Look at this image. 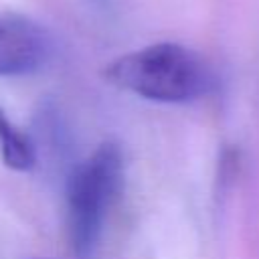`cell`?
Wrapping results in <instances>:
<instances>
[{"label": "cell", "instance_id": "6da1fadb", "mask_svg": "<svg viewBox=\"0 0 259 259\" xmlns=\"http://www.w3.org/2000/svg\"><path fill=\"white\" fill-rule=\"evenodd\" d=\"M109 85L158 103H188L204 97L214 75L210 65L180 42H154L119 55L103 69Z\"/></svg>", "mask_w": 259, "mask_h": 259}, {"label": "cell", "instance_id": "7a4b0ae2", "mask_svg": "<svg viewBox=\"0 0 259 259\" xmlns=\"http://www.w3.org/2000/svg\"><path fill=\"white\" fill-rule=\"evenodd\" d=\"M123 152L115 142L99 144L67 184V237L71 251L87 259L97 249L107 214L123 188Z\"/></svg>", "mask_w": 259, "mask_h": 259}, {"label": "cell", "instance_id": "3957f363", "mask_svg": "<svg viewBox=\"0 0 259 259\" xmlns=\"http://www.w3.org/2000/svg\"><path fill=\"white\" fill-rule=\"evenodd\" d=\"M51 36L34 20L0 12V77L26 75L40 69L51 57Z\"/></svg>", "mask_w": 259, "mask_h": 259}, {"label": "cell", "instance_id": "277c9868", "mask_svg": "<svg viewBox=\"0 0 259 259\" xmlns=\"http://www.w3.org/2000/svg\"><path fill=\"white\" fill-rule=\"evenodd\" d=\"M0 156L4 166L16 172H26L36 162V152L32 140L16 127L10 117L0 107Z\"/></svg>", "mask_w": 259, "mask_h": 259}]
</instances>
